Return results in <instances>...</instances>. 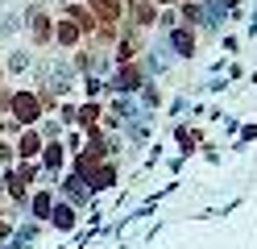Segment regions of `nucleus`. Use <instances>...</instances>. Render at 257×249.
Returning a JSON list of instances; mask_svg holds the SVG:
<instances>
[{"label": "nucleus", "mask_w": 257, "mask_h": 249, "mask_svg": "<svg viewBox=\"0 0 257 249\" xmlns=\"http://www.w3.org/2000/svg\"><path fill=\"white\" fill-rule=\"evenodd\" d=\"M13 108H17V116H21V121H34V112H38L34 96H17V100H13Z\"/></svg>", "instance_id": "1"}, {"label": "nucleus", "mask_w": 257, "mask_h": 249, "mask_svg": "<svg viewBox=\"0 0 257 249\" xmlns=\"http://www.w3.org/2000/svg\"><path fill=\"white\" fill-rule=\"evenodd\" d=\"M21 154H38V137H34V133H29V137L21 141Z\"/></svg>", "instance_id": "2"}]
</instances>
